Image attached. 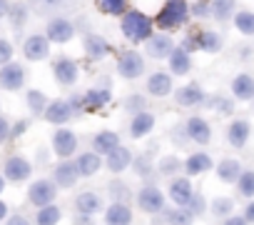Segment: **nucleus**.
I'll list each match as a JSON object with an SVG mask.
<instances>
[{"instance_id": "nucleus-1", "label": "nucleus", "mask_w": 254, "mask_h": 225, "mask_svg": "<svg viewBox=\"0 0 254 225\" xmlns=\"http://www.w3.org/2000/svg\"><path fill=\"white\" fill-rule=\"evenodd\" d=\"M120 30L125 35V40L130 43H147L152 35H155V18H150L147 13L132 8L127 10L122 18H120Z\"/></svg>"}, {"instance_id": "nucleus-2", "label": "nucleus", "mask_w": 254, "mask_h": 225, "mask_svg": "<svg viewBox=\"0 0 254 225\" xmlns=\"http://www.w3.org/2000/svg\"><path fill=\"white\" fill-rule=\"evenodd\" d=\"M190 18H192V10L187 0H165L160 13L155 15V25L160 30H177V28H185Z\"/></svg>"}, {"instance_id": "nucleus-3", "label": "nucleus", "mask_w": 254, "mask_h": 225, "mask_svg": "<svg viewBox=\"0 0 254 225\" xmlns=\"http://www.w3.org/2000/svg\"><path fill=\"white\" fill-rule=\"evenodd\" d=\"M145 55L137 50H125L117 58V75L122 80H137L145 75Z\"/></svg>"}, {"instance_id": "nucleus-4", "label": "nucleus", "mask_w": 254, "mask_h": 225, "mask_svg": "<svg viewBox=\"0 0 254 225\" xmlns=\"http://www.w3.org/2000/svg\"><path fill=\"white\" fill-rule=\"evenodd\" d=\"M55 198H58V185L53 183V178H40V180H35V183L28 188V200H30L38 210L53 205Z\"/></svg>"}, {"instance_id": "nucleus-5", "label": "nucleus", "mask_w": 254, "mask_h": 225, "mask_svg": "<svg viewBox=\"0 0 254 225\" xmlns=\"http://www.w3.org/2000/svg\"><path fill=\"white\" fill-rule=\"evenodd\" d=\"M75 23L70 20V18H65V15H55V18H50V23H48V28H45V38L50 40V43H58V45H63V43H70L72 38H75Z\"/></svg>"}, {"instance_id": "nucleus-6", "label": "nucleus", "mask_w": 254, "mask_h": 225, "mask_svg": "<svg viewBox=\"0 0 254 225\" xmlns=\"http://www.w3.org/2000/svg\"><path fill=\"white\" fill-rule=\"evenodd\" d=\"M137 208L150 213V215H157V213H165V193L157 188V185H145L137 190Z\"/></svg>"}, {"instance_id": "nucleus-7", "label": "nucleus", "mask_w": 254, "mask_h": 225, "mask_svg": "<svg viewBox=\"0 0 254 225\" xmlns=\"http://www.w3.org/2000/svg\"><path fill=\"white\" fill-rule=\"evenodd\" d=\"M207 93L199 83H187L182 88L175 90V103L180 108H197V105H207Z\"/></svg>"}, {"instance_id": "nucleus-8", "label": "nucleus", "mask_w": 254, "mask_h": 225, "mask_svg": "<svg viewBox=\"0 0 254 225\" xmlns=\"http://www.w3.org/2000/svg\"><path fill=\"white\" fill-rule=\"evenodd\" d=\"M167 195H170V200L175 203V208H187V203H190L192 195H194L192 180H190L187 175H177V178H172L170 185H167Z\"/></svg>"}, {"instance_id": "nucleus-9", "label": "nucleus", "mask_w": 254, "mask_h": 225, "mask_svg": "<svg viewBox=\"0 0 254 225\" xmlns=\"http://www.w3.org/2000/svg\"><path fill=\"white\" fill-rule=\"evenodd\" d=\"M53 75H55V80H58L60 85L70 88V85H75L77 78H80V65H77V60L63 55V58H58V60L53 63Z\"/></svg>"}, {"instance_id": "nucleus-10", "label": "nucleus", "mask_w": 254, "mask_h": 225, "mask_svg": "<svg viewBox=\"0 0 254 225\" xmlns=\"http://www.w3.org/2000/svg\"><path fill=\"white\" fill-rule=\"evenodd\" d=\"M53 150H55L58 158L70 160L75 155V150H77V135L70 128H58L53 133Z\"/></svg>"}, {"instance_id": "nucleus-11", "label": "nucleus", "mask_w": 254, "mask_h": 225, "mask_svg": "<svg viewBox=\"0 0 254 225\" xmlns=\"http://www.w3.org/2000/svg\"><path fill=\"white\" fill-rule=\"evenodd\" d=\"M175 40L170 38V35H165V33H155L147 43H145V53L150 55V58H155V60H170V55L175 53Z\"/></svg>"}, {"instance_id": "nucleus-12", "label": "nucleus", "mask_w": 254, "mask_h": 225, "mask_svg": "<svg viewBox=\"0 0 254 225\" xmlns=\"http://www.w3.org/2000/svg\"><path fill=\"white\" fill-rule=\"evenodd\" d=\"M185 128H187L190 143H197V145H209L212 143V125L202 115H190L185 120Z\"/></svg>"}, {"instance_id": "nucleus-13", "label": "nucleus", "mask_w": 254, "mask_h": 225, "mask_svg": "<svg viewBox=\"0 0 254 225\" xmlns=\"http://www.w3.org/2000/svg\"><path fill=\"white\" fill-rule=\"evenodd\" d=\"M77 115V112L72 110V105H70V100H53L50 105H48V110H45V120L48 123H53V125H58V128H65V123L67 120H72Z\"/></svg>"}, {"instance_id": "nucleus-14", "label": "nucleus", "mask_w": 254, "mask_h": 225, "mask_svg": "<svg viewBox=\"0 0 254 225\" xmlns=\"http://www.w3.org/2000/svg\"><path fill=\"white\" fill-rule=\"evenodd\" d=\"M249 135H252V123L244 120V118H234L229 125H227V143L232 148H244L249 143Z\"/></svg>"}, {"instance_id": "nucleus-15", "label": "nucleus", "mask_w": 254, "mask_h": 225, "mask_svg": "<svg viewBox=\"0 0 254 225\" xmlns=\"http://www.w3.org/2000/svg\"><path fill=\"white\" fill-rule=\"evenodd\" d=\"M229 93H232V98L239 100V103H252V100H254V78H252L249 73L234 75L232 83H229Z\"/></svg>"}, {"instance_id": "nucleus-16", "label": "nucleus", "mask_w": 254, "mask_h": 225, "mask_svg": "<svg viewBox=\"0 0 254 225\" xmlns=\"http://www.w3.org/2000/svg\"><path fill=\"white\" fill-rule=\"evenodd\" d=\"M23 85H25V68L20 63H8L0 68V88L20 90Z\"/></svg>"}, {"instance_id": "nucleus-17", "label": "nucleus", "mask_w": 254, "mask_h": 225, "mask_svg": "<svg viewBox=\"0 0 254 225\" xmlns=\"http://www.w3.org/2000/svg\"><path fill=\"white\" fill-rule=\"evenodd\" d=\"M147 93H150L152 98L175 95V80H172V75H170V73H162V70L152 73V75L147 78Z\"/></svg>"}, {"instance_id": "nucleus-18", "label": "nucleus", "mask_w": 254, "mask_h": 225, "mask_svg": "<svg viewBox=\"0 0 254 225\" xmlns=\"http://www.w3.org/2000/svg\"><path fill=\"white\" fill-rule=\"evenodd\" d=\"M33 175V165L23 155H10L5 160V180L10 183H23Z\"/></svg>"}, {"instance_id": "nucleus-19", "label": "nucleus", "mask_w": 254, "mask_h": 225, "mask_svg": "<svg viewBox=\"0 0 254 225\" xmlns=\"http://www.w3.org/2000/svg\"><path fill=\"white\" fill-rule=\"evenodd\" d=\"M82 48H85V53H87L90 60H105L112 53V45L100 33H87L85 40H82Z\"/></svg>"}, {"instance_id": "nucleus-20", "label": "nucleus", "mask_w": 254, "mask_h": 225, "mask_svg": "<svg viewBox=\"0 0 254 225\" xmlns=\"http://www.w3.org/2000/svg\"><path fill=\"white\" fill-rule=\"evenodd\" d=\"M77 178H80V170H77V163L75 160H63L53 170V183L58 188H72L77 183Z\"/></svg>"}, {"instance_id": "nucleus-21", "label": "nucleus", "mask_w": 254, "mask_h": 225, "mask_svg": "<svg viewBox=\"0 0 254 225\" xmlns=\"http://www.w3.org/2000/svg\"><path fill=\"white\" fill-rule=\"evenodd\" d=\"M23 53H25V58H28V60H33V63L45 60V58L50 55V40H48L45 35L35 33V35H30V38L25 40Z\"/></svg>"}, {"instance_id": "nucleus-22", "label": "nucleus", "mask_w": 254, "mask_h": 225, "mask_svg": "<svg viewBox=\"0 0 254 225\" xmlns=\"http://www.w3.org/2000/svg\"><path fill=\"white\" fill-rule=\"evenodd\" d=\"M155 112L145 110V112H137V115H132L130 120V138L132 140H140V138H147L152 130H155Z\"/></svg>"}, {"instance_id": "nucleus-23", "label": "nucleus", "mask_w": 254, "mask_h": 225, "mask_svg": "<svg viewBox=\"0 0 254 225\" xmlns=\"http://www.w3.org/2000/svg\"><path fill=\"white\" fill-rule=\"evenodd\" d=\"M122 143H120V133H115V130H100L95 138H92V150L97 153V155H110V153H115L117 148H120Z\"/></svg>"}, {"instance_id": "nucleus-24", "label": "nucleus", "mask_w": 254, "mask_h": 225, "mask_svg": "<svg viewBox=\"0 0 254 225\" xmlns=\"http://www.w3.org/2000/svg\"><path fill=\"white\" fill-rule=\"evenodd\" d=\"M132 160H135V158H132V150H130V148H125V145H120L115 153H110V155L105 158V165H107L110 173L117 175V173H125L127 168H130Z\"/></svg>"}, {"instance_id": "nucleus-25", "label": "nucleus", "mask_w": 254, "mask_h": 225, "mask_svg": "<svg viewBox=\"0 0 254 225\" xmlns=\"http://www.w3.org/2000/svg\"><path fill=\"white\" fill-rule=\"evenodd\" d=\"M107 225H132V208L127 203H110L105 210Z\"/></svg>"}, {"instance_id": "nucleus-26", "label": "nucleus", "mask_w": 254, "mask_h": 225, "mask_svg": "<svg viewBox=\"0 0 254 225\" xmlns=\"http://www.w3.org/2000/svg\"><path fill=\"white\" fill-rule=\"evenodd\" d=\"M167 65H170V75L182 78V75H190V73H192V65H194V63H192V55L177 45V48H175V53L170 55Z\"/></svg>"}, {"instance_id": "nucleus-27", "label": "nucleus", "mask_w": 254, "mask_h": 225, "mask_svg": "<svg viewBox=\"0 0 254 225\" xmlns=\"http://www.w3.org/2000/svg\"><path fill=\"white\" fill-rule=\"evenodd\" d=\"M212 168H214V160L209 158V153H192V155H187V160H185V173H187V178L209 173Z\"/></svg>"}, {"instance_id": "nucleus-28", "label": "nucleus", "mask_w": 254, "mask_h": 225, "mask_svg": "<svg viewBox=\"0 0 254 225\" xmlns=\"http://www.w3.org/2000/svg\"><path fill=\"white\" fill-rule=\"evenodd\" d=\"M242 173H244V168H242V163L237 158H224V160L217 163V178L222 183H227V185H237Z\"/></svg>"}, {"instance_id": "nucleus-29", "label": "nucleus", "mask_w": 254, "mask_h": 225, "mask_svg": "<svg viewBox=\"0 0 254 225\" xmlns=\"http://www.w3.org/2000/svg\"><path fill=\"white\" fill-rule=\"evenodd\" d=\"M75 210H77L80 215L95 218V213L102 210V198H100L95 190H85V193H80V195L75 198Z\"/></svg>"}, {"instance_id": "nucleus-30", "label": "nucleus", "mask_w": 254, "mask_h": 225, "mask_svg": "<svg viewBox=\"0 0 254 225\" xmlns=\"http://www.w3.org/2000/svg\"><path fill=\"white\" fill-rule=\"evenodd\" d=\"M112 93L107 88H92L87 93H82V108L85 110H102L105 105H110Z\"/></svg>"}, {"instance_id": "nucleus-31", "label": "nucleus", "mask_w": 254, "mask_h": 225, "mask_svg": "<svg viewBox=\"0 0 254 225\" xmlns=\"http://www.w3.org/2000/svg\"><path fill=\"white\" fill-rule=\"evenodd\" d=\"M28 3L38 15H53V13H63V10L72 8L75 0H28Z\"/></svg>"}, {"instance_id": "nucleus-32", "label": "nucleus", "mask_w": 254, "mask_h": 225, "mask_svg": "<svg viewBox=\"0 0 254 225\" xmlns=\"http://www.w3.org/2000/svg\"><path fill=\"white\" fill-rule=\"evenodd\" d=\"M75 163H77L80 178H92V175L100 173V168H102V155H97L95 150H90V153H80Z\"/></svg>"}, {"instance_id": "nucleus-33", "label": "nucleus", "mask_w": 254, "mask_h": 225, "mask_svg": "<svg viewBox=\"0 0 254 225\" xmlns=\"http://www.w3.org/2000/svg\"><path fill=\"white\" fill-rule=\"evenodd\" d=\"M197 33V50L202 53H219L222 50V35L214 30H194Z\"/></svg>"}, {"instance_id": "nucleus-34", "label": "nucleus", "mask_w": 254, "mask_h": 225, "mask_svg": "<svg viewBox=\"0 0 254 225\" xmlns=\"http://www.w3.org/2000/svg\"><path fill=\"white\" fill-rule=\"evenodd\" d=\"M237 15V0H212V18L217 23L234 20Z\"/></svg>"}, {"instance_id": "nucleus-35", "label": "nucleus", "mask_w": 254, "mask_h": 225, "mask_svg": "<svg viewBox=\"0 0 254 225\" xmlns=\"http://www.w3.org/2000/svg\"><path fill=\"white\" fill-rule=\"evenodd\" d=\"M180 170H185V160H180L177 155H162L157 160V173L165 175V178H170V180L177 178Z\"/></svg>"}, {"instance_id": "nucleus-36", "label": "nucleus", "mask_w": 254, "mask_h": 225, "mask_svg": "<svg viewBox=\"0 0 254 225\" xmlns=\"http://www.w3.org/2000/svg\"><path fill=\"white\" fill-rule=\"evenodd\" d=\"M97 3V8H100V13H105V15H110V18H122L127 10V5H130V0H95Z\"/></svg>"}, {"instance_id": "nucleus-37", "label": "nucleus", "mask_w": 254, "mask_h": 225, "mask_svg": "<svg viewBox=\"0 0 254 225\" xmlns=\"http://www.w3.org/2000/svg\"><path fill=\"white\" fill-rule=\"evenodd\" d=\"M107 195H110L112 203H127V200L132 198V190H130V185H127L125 180L115 178V180L107 183Z\"/></svg>"}, {"instance_id": "nucleus-38", "label": "nucleus", "mask_w": 254, "mask_h": 225, "mask_svg": "<svg viewBox=\"0 0 254 225\" xmlns=\"http://www.w3.org/2000/svg\"><path fill=\"white\" fill-rule=\"evenodd\" d=\"M234 98L232 95H212L209 100H207V105L217 112V115H232L234 112Z\"/></svg>"}, {"instance_id": "nucleus-39", "label": "nucleus", "mask_w": 254, "mask_h": 225, "mask_svg": "<svg viewBox=\"0 0 254 225\" xmlns=\"http://www.w3.org/2000/svg\"><path fill=\"white\" fill-rule=\"evenodd\" d=\"M25 100H28L30 112H35V115H45V110H48V105H50L43 90H28V93H25Z\"/></svg>"}, {"instance_id": "nucleus-40", "label": "nucleus", "mask_w": 254, "mask_h": 225, "mask_svg": "<svg viewBox=\"0 0 254 225\" xmlns=\"http://www.w3.org/2000/svg\"><path fill=\"white\" fill-rule=\"evenodd\" d=\"M209 210H212V215L227 220V218L234 213V200H232V198H224V195H217V198L209 203Z\"/></svg>"}, {"instance_id": "nucleus-41", "label": "nucleus", "mask_w": 254, "mask_h": 225, "mask_svg": "<svg viewBox=\"0 0 254 225\" xmlns=\"http://www.w3.org/2000/svg\"><path fill=\"white\" fill-rule=\"evenodd\" d=\"M232 23L242 35H254V13L252 10H237Z\"/></svg>"}, {"instance_id": "nucleus-42", "label": "nucleus", "mask_w": 254, "mask_h": 225, "mask_svg": "<svg viewBox=\"0 0 254 225\" xmlns=\"http://www.w3.org/2000/svg\"><path fill=\"white\" fill-rule=\"evenodd\" d=\"M132 170H135V175H140V178H150L157 168H155V163H152V158H150V153H142V155H137L135 160H132Z\"/></svg>"}, {"instance_id": "nucleus-43", "label": "nucleus", "mask_w": 254, "mask_h": 225, "mask_svg": "<svg viewBox=\"0 0 254 225\" xmlns=\"http://www.w3.org/2000/svg\"><path fill=\"white\" fill-rule=\"evenodd\" d=\"M60 218H63L60 208H58V205H48V208H40V210H38L35 223H38V225H58Z\"/></svg>"}, {"instance_id": "nucleus-44", "label": "nucleus", "mask_w": 254, "mask_h": 225, "mask_svg": "<svg viewBox=\"0 0 254 225\" xmlns=\"http://www.w3.org/2000/svg\"><path fill=\"white\" fill-rule=\"evenodd\" d=\"M122 108H125L127 112H132V115H137V112H145V110H147V98L140 95V93H130V95L125 98Z\"/></svg>"}, {"instance_id": "nucleus-45", "label": "nucleus", "mask_w": 254, "mask_h": 225, "mask_svg": "<svg viewBox=\"0 0 254 225\" xmlns=\"http://www.w3.org/2000/svg\"><path fill=\"white\" fill-rule=\"evenodd\" d=\"M237 193L242 195V198H254V170H244L242 175H239V180H237Z\"/></svg>"}, {"instance_id": "nucleus-46", "label": "nucleus", "mask_w": 254, "mask_h": 225, "mask_svg": "<svg viewBox=\"0 0 254 225\" xmlns=\"http://www.w3.org/2000/svg\"><path fill=\"white\" fill-rule=\"evenodd\" d=\"M165 218H167V225H192V215L187 208H175V210H165Z\"/></svg>"}, {"instance_id": "nucleus-47", "label": "nucleus", "mask_w": 254, "mask_h": 225, "mask_svg": "<svg viewBox=\"0 0 254 225\" xmlns=\"http://www.w3.org/2000/svg\"><path fill=\"white\" fill-rule=\"evenodd\" d=\"M207 208H209L207 198H204L202 193H197V190H194L192 200L187 203V210H190V215H192V218H199V215H204V213H207Z\"/></svg>"}, {"instance_id": "nucleus-48", "label": "nucleus", "mask_w": 254, "mask_h": 225, "mask_svg": "<svg viewBox=\"0 0 254 225\" xmlns=\"http://www.w3.org/2000/svg\"><path fill=\"white\" fill-rule=\"evenodd\" d=\"M8 18H10V23H13L15 28H23V25H25V20H28V5H23V3L10 5Z\"/></svg>"}, {"instance_id": "nucleus-49", "label": "nucleus", "mask_w": 254, "mask_h": 225, "mask_svg": "<svg viewBox=\"0 0 254 225\" xmlns=\"http://www.w3.org/2000/svg\"><path fill=\"white\" fill-rule=\"evenodd\" d=\"M190 10L194 18H209L212 15V0H194L190 5Z\"/></svg>"}, {"instance_id": "nucleus-50", "label": "nucleus", "mask_w": 254, "mask_h": 225, "mask_svg": "<svg viewBox=\"0 0 254 225\" xmlns=\"http://www.w3.org/2000/svg\"><path fill=\"white\" fill-rule=\"evenodd\" d=\"M13 63V43L5 40V38H0V68Z\"/></svg>"}, {"instance_id": "nucleus-51", "label": "nucleus", "mask_w": 254, "mask_h": 225, "mask_svg": "<svg viewBox=\"0 0 254 225\" xmlns=\"http://www.w3.org/2000/svg\"><path fill=\"white\" fill-rule=\"evenodd\" d=\"M170 138H172V143H175V145H185V143H190V135H187L185 123H182V125H175V128L170 130Z\"/></svg>"}, {"instance_id": "nucleus-52", "label": "nucleus", "mask_w": 254, "mask_h": 225, "mask_svg": "<svg viewBox=\"0 0 254 225\" xmlns=\"http://www.w3.org/2000/svg\"><path fill=\"white\" fill-rule=\"evenodd\" d=\"M10 130H13V125H10L5 118H0V145H3V143L10 138Z\"/></svg>"}, {"instance_id": "nucleus-53", "label": "nucleus", "mask_w": 254, "mask_h": 225, "mask_svg": "<svg viewBox=\"0 0 254 225\" xmlns=\"http://www.w3.org/2000/svg\"><path fill=\"white\" fill-rule=\"evenodd\" d=\"M28 125H30V120H18V123L13 125V130H10V138H20V135L28 130Z\"/></svg>"}, {"instance_id": "nucleus-54", "label": "nucleus", "mask_w": 254, "mask_h": 225, "mask_svg": "<svg viewBox=\"0 0 254 225\" xmlns=\"http://www.w3.org/2000/svg\"><path fill=\"white\" fill-rule=\"evenodd\" d=\"M5 225H30V220H28L25 215H20V213H18V215H10Z\"/></svg>"}, {"instance_id": "nucleus-55", "label": "nucleus", "mask_w": 254, "mask_h": 225, "mask_svg": "<svg viewBox=\"0 0 254 225\" xmlns=\"http://www.w3.org/2000/svg\"><path fill=\"white\" fill-rule=\"evenodd\" d=\"M222 225H249V223H247V218H244V215H229Z\"/></svg>"}, {"instance_id": "nucleus-56", "label": "nucleus", "mask_w": 254, "mask_h": 225, "mask_svg": "<svg viewBox=\"0 0 254 225\" xmlns=\"http://www.w3.org/2000/svg\"><path fill=\"white\" fill-rule=\"evenodd\" d=\"M72 225H95V220H92L90 215H80V213H77V215L72 218Z\"/></svg>"}, {"instance_id": "nucleus-57", "label": "nucleus", "mask_w": 254, "mask_h": 225, "mask_svg": "<svg viewBox=\"0 0 254 225\" xmlns=\"http://www.w3.org/2000/svg\"><path fill=\"white\" fill-rule=\"evenodd\" d=\"M244 218H247V223H254V200L247 203V208H244Z\"/></svg>"}, {"instance_id": "nucleus-58", "label": "nucleus", "mask_w": 254, "mask_h": 225, "mask_svg": "<svg viewBox=\"0 0 254 225\" xmlns=\"http://www.w3.org/2000/svg\"><path fill=\"white\" fill-rule=\"evenodd\" d=\"M10 13V5H8V0H0V20H3L5 15Z\"/></svg>"}, {"instance_id": "nucleus-59", "label": "nucleus", "mask_w": 254, "mask_h": 225, "mask_svg": "<svg viewBox=\"0 0 254 225\" xmlns=\"http://www.w3.org/2000/svg\"><path fill=\"white\" fill-rule=\"evenodd\" d=\"M5 215H8V205L0 200V220H5Z\"/></svg>"}, {"instance_id": "nucleus-60", "label": "nucleus", "mask_w": 254, "mask_h": 225, "mask_svg": "<svg viewBox=\"0 0 254 225\" xmlns=\"http://www.w3.org/2000/svg\"><path fill=\"white\" fill-rule=\"evenodd\" d=\"M3 188H5V175H0V193H3Z\"/></svg>"}, {"instance_id": "nucleus-61", "label": "nucleus", "mask_w": 254, "mask_h": 225, "mask_svg": "<svg viewBox=\"0 0 254 225\" xmlns=\"http://www.w3.org/2000/svg\"><path fill=\"white\" fill-rule=\"evenodd\" d=\"M252 108H254V100H252Z\"/></svg>"}]
</instances>
